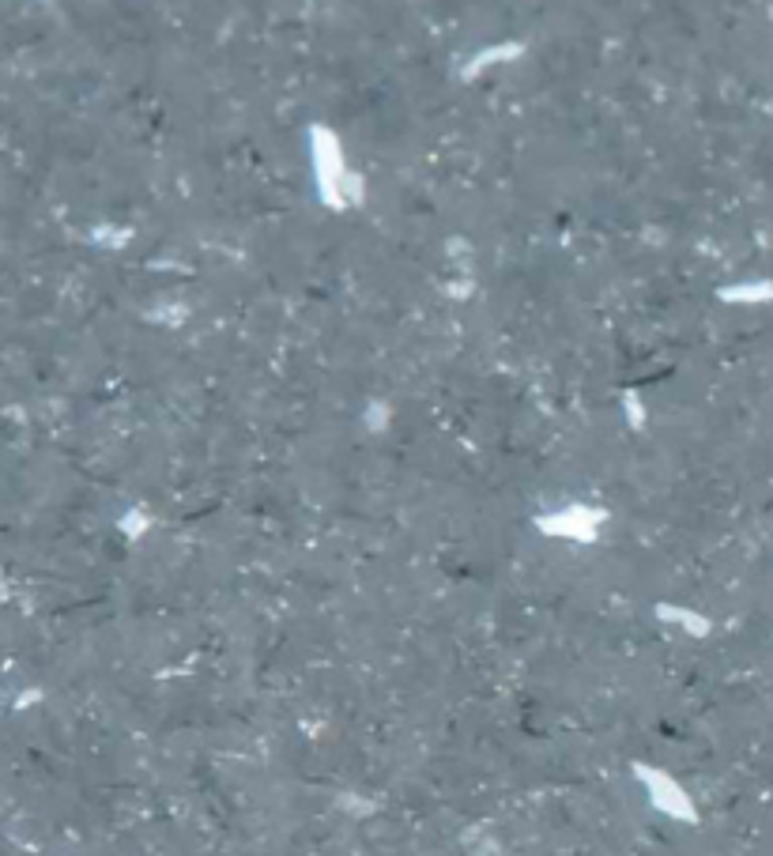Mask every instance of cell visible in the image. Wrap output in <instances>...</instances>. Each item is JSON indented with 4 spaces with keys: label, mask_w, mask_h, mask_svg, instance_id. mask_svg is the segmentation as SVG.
<instances>
[{
    "label": "cell",
    "mask_w": 773,
    "mask_h": 856,
    "mask_svg": "<svg viewBox=\"0 0 773 856\" xmlns=\"http://www.w3.org/2000/svg\"><path fill=\"white\" fill-rule=\"evenodd\" d=\"M634 778H638L645 788H649V800H653L656 812H664V815L680 819V822H698V812H694L690 796L668 778L664 770L645 766V763H634Z\"/></svg>",
    "instance_id": "obj_1"
},
{
    "label": "cell",
    "mask_w": 773,
    "mask_h": 856,
    "mask_svg": "<svg viewBox=\"0 0 773 856\" xmlns=\"http://www.w3.org/2000/svg\"><path fill=\"white\" fill-rule=\"evenodd\" d=\"M656 619H664V623H680V626L690 630V634H709V619H705V615H694V611H687V608L656 604Z\"/></svg>",
    "instance_id": "obj_2"
},
{
    "label": "cell",
    "mask_w": 773,
    "mask_h": 856,
    "mask_svg": "<svg viewBox=\"0 0 773 856\" xmlns=\"http://www.w3.org/2000/svg\"><path fill=\"white\" fill-rule=\"evenodd\" d=\"M38 702H42V690H38V687H30V690H20V694H15L12 709H27V706H38Z\"/></svg>",
    "instance_id": "obj_3"
}]
</instances>
